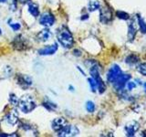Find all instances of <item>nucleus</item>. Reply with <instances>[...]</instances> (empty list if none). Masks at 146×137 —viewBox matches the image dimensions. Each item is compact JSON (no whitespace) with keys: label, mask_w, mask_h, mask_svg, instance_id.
I'll return each instance as SVG.
<instances>
[{"label":"nucleus","mask_w":146,"mask_h":137,"mask_svg":"<svg viewBox=\"0 0 146 137\" xmlns=\"http://www.w3.org/2000/svg\"><path fill=\"white\" fill-rule=\"evenodd\" d=\"M7 0H0V3H5V2H7Z\"/></svg>","instance_id":"obj_31"},{"label":"nucleus","mask_w":146,"mask_h":137,"mask_svg":"<svg viewBox=\"0 0 146 137\" xmlns=\"http://www.w3.org/2000/svg\"><path fill=\"white\" fill-rule=\"evenodd\" d=\"M100 8V3L98 1H90L89 4V9L90 11H94Z\"/></svg>","instance_id":"obj_19"},{"label":"nucleus","mask_w":146,"mask_h":137,"mask_svg":"<svg viewBox=\"0 0 146 137\" xmlns=\"http://www.w3.org/2000/svg\"><path fill=\"white\" fill-rule=\"evenodd\" d=\"M89 80V83H90V89L92 91H95L96 89H97V84H96V81L92 79V78H90L88 80Z\"/></svg>","instance_id":"obj_23"},{"label":"nucleus","mask_w":146,"mask_h":137,"mask_svg":"<svg viewBox=\"0 0 146 137\" xmlns=\"http://www.w3.org/2000/svg\"><path fill=\"white\" fill-rule=\"evenodd\" d=\"M8 25H9V27H10L13 30H15V31L19 30V29H20V27H21V25L19 24V23H17V22H13V21H11V20H8Z\"/></svg>","instance_id":"obj_20"},{"label":"nucleus","mask_w":146,"mask_h":137,"mask_svg":"<svg viewBox=\"0 0 146 137\" xmlns=\"http://www.w3.org/2000/svg\"><path fill=\"white\" fill-rule=\"evenodd\" d=\"M1 33H2V30H1V29H0V35H1Z\"/></svg>","instance_id":"obj_32"},{"label":"nucleus","mask_w":146,"mask_h":137,"mask_svg":"<svg viewBox=\"0 0 146 137\" xmlns=\"http://www.w3.org/2000/svg\"><path fill=\"white\" fill-rule=\"evenodd\" d=\"M14 47H15L17 49H25L26 48V43L25 41L23 40V39L21 38V37H17L16 39L14 40Z\"/></svg>","instance_id":"obj_16"},{"label":"nucleus","mask_w":146,"mask_h":137,"mask_svg":"<svg viewBox=\"0 0 146 137\" xmlns=\"http://www.w3.org/2000/svg\"><path fill=\"white\" fill-rule=\"evenodd\" d=\"M10 2V7H11V10L15 11L17 8V0H9Z\"/></svg>","instance_id":"obj_28"},{"label":"nucleus","mask_w":146,"mask_h":137,"mask_svg":"<svg viewBox=\"0 0 146 137\" xmlns=\"http://www.w3.org/2000/svg\"><path fill=\"white\" fill-rule=\"evenodd\" d=\"M111 19V12L109 8L100 9V21L107 23Z\"/></svg>","instance_id":"obj_13"},{"label":"nucleus","mask_w":146,"mask_h":137,"mask_svg":"<svg viewBox=\"0 0 146 137\" xmlns=\"http://www.w3.org/2000/svg\"><path fill=\"white\" fill-rule=\"evenodd\" d=\"M39 23L46 27H49L55 23V17L50 12H44L39 17Z\"/></svg>","instance_id":"obj_4"},{"label":"nucleus","mask_w":146,"mask_h":137,"mask_svg":"<svg viewBox=\"0 0 146 137\" xmlns=\"http://www.w3.org/2000/svg\"><path fill=\"white\" fill-rule=\"evenodd\" d=\"M17 84L19 85L22 89H27L32 85V79L29 76L18 74L17 76Z\"/></svg>","instance_id":"obj_7"},{"label":"nucleus","mask_w":146,"mask_h":137,"mask_svg":"<svg viewBox=\"0 0 146 137\" xmlns=\"http://www.w3.org/2000/svg\"><path fill=\"white\" fill-rule=\"evenodd\" d=\"M19 2L22 3V4H27V3L30 2V0H19Z\"/></svg>","instance_id":"obj_30"},{"label":"nucleus","mask_w":146,"mask_h":137,"mask_svg":"<svg viewBox=\"0 0 146 137\" xmlns=\"http://www.w3.org/2000/svg\"><path fill=\"white\" fill-rule=\"evenodd\" d=\"M17 105L20 111L24 113L32 112L36 106L35 100L29 95H25V96H23V97H21L20 99H18Z\"/></svg>","instance_id":"obj_1"},{"label":"nucleus","mask_w":146,"mask_h":137,"mask_svg":"<svg viewBox=\"0 0 146 137\" xmlns=\"http://www.w3.org/2000/svg\"><path fill=\"white\" fill-rule=\"evenodd\" d=\"M137 70H138L141 75L146 76V62L139 64L138 68H137Z\"/></svg>","instance_id":"obj_21"},{"label":"nucleus","mask_w":146,"mask_h":137,"mask_svg":"<svg viewBox=\"0 0 146 137\" xmlns=\"http://www.w3.org/2000/svg\"><path fill=\"white\" fill-rule=\"evenodd\" d=\"M58 136H76L79 134V129L74 125H65L62 129L58 132Z\"/></svg>","instance_id":"obj_5"},{"label":"nucleus","mask_w":146,"mask_h":137,"mask_svg":"<svg viewBox=\"0 0 146 137\" xmlns=\"http://www.w3.org/2000/svg\"><path fill=\"white\" fill-rule=\"evenodd\" d=\"M9 102H10V103H12L13 105H17V102H18V99L15 94H11L10 98H9Z\"/></svg>","instance_id":"obj_26"},{"label":"nucleus","mask_w":146,"mask_h":137,"mask_svg":"<svg viewBox=\"0 0 146 137\" xmlns=\"http://www.w3.org/2000/svg\"><path fill=\"white\" fill-rule=\"evenodd\" d=\"M138 61H139V59L136 56H134V55H130V56L126 59V62L128 64H130V65H133V64L138 62Z\"/></svg>","instance_id":"obj_18"},{"label":"nucleus","mask_w":146,"mask_h":137,"mask_svg":"<svg viewBox=\"0 0 146 137\" xmlns=\"http://www.w3.org/2000/svg\"><path fill=\"white\" fill-rule=\"evenodd\" d=\"M131 79V76L128 75V74H122L118 78V79L115 80L114 82V87H115V89H117L118 90H123L124 89V87L126 86V83L129 80Z\"/></svg>","instance_id":"obj_8"},{"label":"nucleus","mask_w":146,"mask_h":137,"mask_svg":"<svg viewBox=\"0 0 146 137\" xmlns=\"http://www.w3.org/2000/svg\"><path fill=\"white\" fill-rule=\"evenodd\" d=\"M58 40L62 45V47L65 49H70L73 46V43H74V39H73L71 33L66 27H63L62 29L58 31Z\"/></svg>","instance_id":"obj_2"},{"label":"nucleus","mask_w":146,"mask_h":137,"mask_svg":"<svg viewBox=\"0 0 146 137\" xmlns=\"http://www.w3.org/2000/svg\"><path fill=\"white\" fill-rule=\"evenodd\" d=\"M29 12L34 17H36L39 16V8L38 4L33 2H29Z\"/></svg>","instance_id":"obj_14"},{"label":"nucleus","mask_w":146,"mask_h":137,"mask_svg":"<svg viewBox=\"0 0 146 137\" xmlns=\"http://www.w3.org/2000/svg\"><path fill=\"white\" fill-rule=\"evenodd\" d=\"M86 109L89 112H93L95 111V104L89 100V102H87L86 103Z\"/></svg>","instance_id":"obj_22"},{"label":"nucleus","mask_w":146,"mask_h":137,"mask_svg":"<svg viewBox=\"0 0 146 137\" xmlns=\"http://www.w3.org/2000/svg\"><path fill=\"white\" fill-rule=\"evenodd\" d=\"M5 121L7 122V124L11 125V126H14L15 124H17V122H18V114H17V112H16L15 110H12V111L9 112L6 117L4 118Z\"/></svg>","instance_id":"obj_10"},{"label":"nucleus","mask_w":146,"mask_h":137,"mask_svg":"<svg viewBox=\"0 0 146 137\" xmlns=\"http://www.w3.org/2000/svg\"><path fill=\"white\" fill-rule=\"evenodd\" d=\"M138 128H139V124L137 122H131L130 124H128L125 128L126 132H127V135H129V136L133 135L134 132L138 130Z\"/></svg>","instance_id":"obj_15"},{"label":"nucleus","mask_w":146,"mask_h":137,"mask_svg":"<svg viewBox=\"0 0 146 137\" xmlns=\"http://www.w3.org/2000/svg\"><path fill=\"white\" fill-rule=\"evenodd\" d=\"M51 37H52L51 31L46 29L39 31L38 33L36 34V39L38 41H41V42H46V41H48L51 39Z\"/></svg>","instance_id":"obj_12"},{"label":"nucleus","mask_w":146,"mask_h":137,"mask_svg":"<svg viewBox=\"0 0 146 137\" xmlns=\"http://www.w3.org/2000/svg\"><path fill=\"white\" fill-rule=\"evenodd\" d=\"M44 106L47 107L48 110H54L55 108H57V105H55V103H52L50 102H44Z\"/></svg>","instance_id":"obj_27"},{"label":"nucleus","mask_w":146,"mask_h":137,"mask_svg":"<svg viewBox=\"0 0 146 137\" xmlns=\"http://www.w3.org/2000/svg\"><path fill=\"white\" fill-rule=\"evenodd\" d=\"M121 74H122V71L121 70V68L119 67L118 65H113L111 68H110V70L108 72L107 79H108V80L110 82H111V83H114L115 80Z\"/></svg>","instance_id":"obj_6"},{"label":"nucleus","mask_w":146,"mask_h":137,"mask_svg":"<svg viewBox=\"0 0 146 137\" xmlns=\"http://www.w3.org/2000/svg\"><path fill=\"white\" fill-rule=\"evenodd\" d=\"M126 86H127V88H128V90H132V89H134L135 88V83L133 81H128L127 83H126Z\"/></svg>","instance_id":"obj_29"},{"label":"nucleus","mask_w":146,"mask_h":137,"mask_svg":"<svg viewBox=\"0 0 146 137\" xmlns=\"http://www.w3.org/2000/svg\"><path fill=\"white\" fill-rule=\"evenodd\" d=\"M90 75H91V78L96 81V84H97V89L99 90L100 93H102L104 92L105 89H106V87H105V84L103 80H102V78L100 76V73H99V70L97 66H91L90 68Z\"/></svg>","instance_id":"obj_3"},{"label":"nucleus","mask_w":146,"mask_h":137,"mask_svg":"<svg viewBox=\"0 0 146 137\" xmlns=\"http://www.w3.org/2000/svg\"><path fill=\"white\" fill-rule=\"evenodd\" d=\"M138 22H139V26L141 30L143 32V33H146V24L144 23V21L141 19V18H138Z\"/></svg>","instance_id":"obj_25"},{"label":"nucleus","mask_w":146,"mask_h":137,"mask_svg":"<svg viewBox=\"0 0 146 137\" xmlns=\"http://www.w3.org/2000/svg\"><path fill=\"white\" fill-rule=\"evenodd\" d=\"M135 34H136V29L134 27L133 22H132V23H130V25H129V39H130V40H132V39H133Z\"/></svg>","instance_id":"obj_17"},{"label":"nucleus","mask_w":146,"mask_h":137,"mask_svg":"<svg viewBox=\"0 0 146 137\" xmlns=\"http://www.w3.org/2000/svg\"><path fill=\"white\" fill-rule=\"evenodd\" d=\"M67 124H68V122L66 121V119H64V118H56L55 120L52 121L51 126H52V129L55 132H59L64 126L67 125Z\"/></svg>","instance_id":"obj_11"},{"label":"nucleus","mask_w":146,"mask_h":137,"mask_svg":"<svg viewBox=\"0 0 146 137\" xmlns=\"http://www.w3.org/2000/svg\"><path fill=\"white\" fill-rule=\"evenodd\" d=\"M58 50V44L54 43L50 46H46V47L42 48L38 50V54L41 56H48V55H53L56 53Z\"/></svg>","instance_id":"obj_9"},{"label":"nucleus","mask_w":146,"mask_h":137,"mask_svg":"<svg viewBox=\"0 0 146 137\" xmlns=\"http://www.w3.org/2000/svg\"><path fill=\"white\" fill-rule=\"evenodd\" d=\"M144 86H145V91H146V83H145V85H144Z\"/></svg>","instance_id":"obj_33"},{"label":"nucleus","mask_w":146,"mask_h":137,"mask_svg":"<svg viewBox=\"0 0 146 137\" xmlns=\"http://www.w3.org/2000/svg\"><path fill=\"white\" fill-rule=\"evenodd\" d=\"M116 15H117V17H119V18H121V19H128L130 17H129V15L128 14H126V13H124V12H121V11H118L117 13H116Z\"/></svg>","instance_id":"obj_24"}]
</instances>
